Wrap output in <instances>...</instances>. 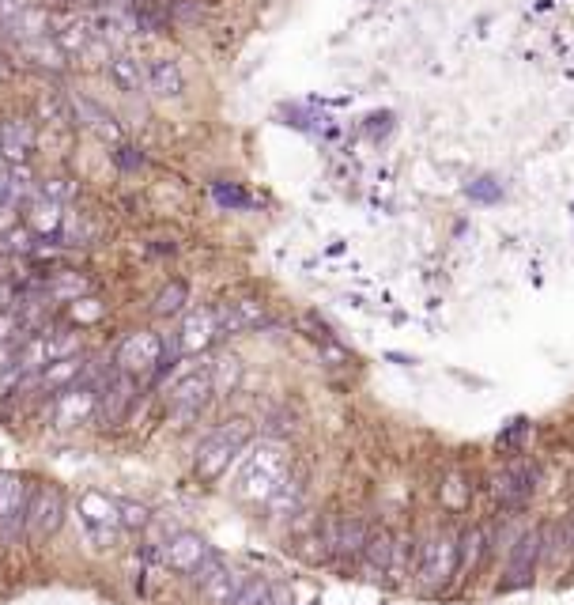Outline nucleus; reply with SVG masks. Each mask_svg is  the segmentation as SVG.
<instances>
[{"label":"nucleus","instance_id":"0eeeda50","mask_svg":"<svg viewBox=\"0 0 574 605\" xmlns=\"http://www.w3.org/2000/svg\"><path fill=\"white\" fill-rule=\"evenodd\" d=\"M34 484H27L19 473H0V537L16 541L27 534V507H31Z\"/></svg>","mask_w":574,"mask_h":605},{"label":"nucleus","instance_id":"49530a36","mask_svg":"<svg viewBox=\"0 0 574 605\" xmlns=\"http://www.w3.org/2000/svg\"><path fill=\"white\" fill-rule=\"evenodd\" d=\"M16 356H19V345H0V375L16 363Z\"/></svg>","mask_w":574,"mask_h":605},{"label":"nucleus","instance_id":"4be33fe9","mask_svg":"<svg viewBox=\"0 0 574 605\" xmlns=\"http://www.w3.org/2000/svg\"><path fill=\"white\" fill-rule=\"evenodd\" d=\"M50 31H53L50 12H46V8H31V4H27L19 16L0 23V35L8 38L12 46H23V42H34V38H46Z\"/></svg>","mask_w":574,"mask_h":605},{"label":"nucleus","instance_id":"473e14b6","mask_svg":"<svg viewBox=\"0 0 574 605\" xmlns=\"http://www.w3.org/2000/svg\"><path fill=\"white\" fill-rule=\"evenodd\" d=\"M212 371V386H216V398L235 394L238 382H242V360L238 356H220V360L208 367Z\"/></svg>","mask_w":574,"mask_h":605},{"label":"nucleus","instance_id":"6e6552de","mask_svg":"<svg viewBox=\"0 0 574 605\" xmlns=\"http://www.w3.org/2000/svg\"><path fill=\"white\" fill-rule=\"evenodd\" d=\"M533 492H537V469L529 466L525 458H514L491 477V496L507 511H522L525 503L533 500Z\"/></svg>","mask_w":574,"mask_h":605},{"label":"nucleus","instance_id":"c85d7f7f","mask_svg":"<svg viewBox=\"0 0 574 605\" xmlns=\"http://www.w3.org/2000/svg\"><path fill=\"white\" fill-rule=\"evenodd\" d=\"M53 38H57V46L68 53V57H84L91 46H95V27H91V19H76V23H68V27H61V31H53Z\"/></svg>","mask_w":574,"mask_h":605},{"label":"nucleus","instance_id":"09e8293b","mask_svg":"<svg viewBox=\"0 0 574 605\" xmlns=\"http://www.w3.org/2000/svg\"><path fill=\"white\" fill-rule=\"evenodd\" d=\"M12 76H16V72H12V61H4V57H0V84H8Z\"/></svg>","mask_w":574,"mask_h":605},{"label":"nucleus","instance_id":"72a5a7b5","mask_svg":"<svg viewBox=\"0 0 574 605\" xmlns=\"http://www.w3.org/2000/svg\"><path fill=\"white\" fill-rule=\"evenodd\" d=\"M442 507L446 511H465L469 507V477L461 469H450L442 477Z\"/></svg>","mask_w":574,"mask_h":605},{"label":"nucleus","instance_id":"f704fd0d","mask_svg":"<svg viewBox=\"0 0 574 605\" xmlns=\"http://www.w3.org/2000/svg\"><path fill=\"white\" fill-rule=\"evenodd\" d=\"M272 594V583L269 579H242V587H238V594L231 598L227 605H265Z\"/></svg>","mask_w":574,"mask_h":605},{"label":"nucleus","instance_id":"f3484780","mask_svg":"<svg viewBox=\"0 0 574 605\" xmlns=\"http://www.w3.org/2000/svg\"><path fill=\"white\" fill-rule=\"evenodd\" d=\"M65 205L61 201H50V197H42V193H34L31 201L23 205V224L31 227L38 239L46 242H57V235H61V227H65Z\"/></svg>","mask_w":574,"mask_h":605},{"label":"nucleus","instance_id":"7ed1b4c3","mask_svg":"<svg viewBox=\"0 0 574 605\" xmlns=\"http://www.w3.org/2000/svg\"><path fill=\"white\" fill-rule=\"evenodd\" d=\"M457 545H461V534L442 530V534H435L420 549L416 579H420V587L427 594H439V590H446L457 579Z\"/></svg>","mask_w":574,"mask_h":605},{"label":"nucleus","instance_id":"6ab92c4d","mask_svg":"<svg viewBox=\"0 0 574 605\" xmlns=\"http://www.w3.org/2000/svg\"><path fill=\"white\" fill-rule=\"evenodd\" d=\"M34 125L23 118H8L0 121V159L8 163V167H19V163H27L34 152Z\"/></svg>","mask_w":574,"mask_h":605},{"label":"nucleus","instance_id":"f8f14e48","mask_svg":"<svg viewBox=\"0 0 574 605\" xmlns=\"http://www.w3.org/2000/svg\"><path fill=\"white\" fill-rule=\"evenodd\" d=\"M50 416L57 428H80L91 416H99V386H87V382H76L61 394H53Z\"/></svg>","mask_w":574,"mask_h":605},{"label":"nucleus","instance_id":"f257e3e1","mask_svg":"<svg viewBox=\"0 0 574 605\" xmlns=\"http://www.w3.org/2000/svg\"><path fill=\"white\" fill-rule=\"evenodd\" d=\"M287 477H291V462H287L284 443L280 439H254L242 450V462L235 473V496L250 507H265Z\"/></svg>","mask_w":574,"mask_h":605},{"label":"nucleus","instance_id":"ea45409f","mask_svg":"<svg viewBox=\"0 0 574 605\" xmlns=\"http://www.w3.org/2000/svg\"><path fill=\"white\" fill-rule=\"evenodd\" d=\"M318 352H321V360L329 363V367H344V363H352L348 348L337 345V341H333V333H329V337H321V341H318Z\"/></svg>","mask_w":574,"mask_h":605},{"label":"nucleus","instance_id":"de8ad7c7","mask_svg":"<svg viewBox=\"0 0 574 605\" xmlns=\"http://www.w3.org/2000/svg\"><path fill=\"white\" fill-rule=\"evenodd\" d=\"M16 224V205H0V235Z\"/></svg>","mask_w":574,"mask_h":605},{"label":"nucleus","instance_id":"c756f323","mask_svg":"<svg viewBox=\"0 0 574 605\" xmlns=\"http://www.w3.org/2000/svg\"><path fill=\"white\" fill-rule=\"evenodd\" d=\"M186 303H189V284L186 280H170L152 299V318H163V322H167V318H178V314L186 311Z\"/></svg>","mask_w":574,"mask_h":605},{"label":"nucleus","instance_id":"e433bc0d","mask_svg":"<svg viewBox=\"0 0 574 605\" xmlns=\"http://www.w3.org/2000/svg\"><path fill=\"white\" fill-rule=\"evenodd\" d=\"M38 110H42V118H53L57 125H72V106H68V95H61V91L42 95Z\"/></svg>","mask_w":574,"mask_h":605},{"label":"nucleus","instance_id":"b1692460","mask_svg":"<svg viewBox=\"0 0 574 605\" xmlns=\"http://www.w3.org/2000/svg\"><path fill=\"white\" fill-rule=\"evenodd\" d=\"M16 53L31 65V69H42V72H53V76H61V72L68 69V57L61 46H57V38H34V42H23V46H16Z\"/></svg>","mask_w":574,"mask_h":605},{"label":"nucleus","instance_id":"393cba45","mask_svg":"<svg viewBox=\"0 0 574 605\" xmlns=\"http://www.w3.org/2000/svg\"><path fill=\"white\" fill-rule=\"evenodd\" d=\"M106 76H110V84L125 91V95H140L144 87H148V76H144V65H140V57L133 53H114L110 61H106Z\"/></svg>","mask_w":574,"mask_h":605},{"label":"nucleus","instance_id":"9b49d317","mask_svg":"<svg viewBox=\"0 0 574 605\" xmlns=\"http://www.w3.org/2000/svg\"><path fill=\"white\" fill-rule=\"evenodd\" d=\"M220 337H223V326H220V311H216V307H197V311H189L186 318H182L178 333H174L182 356H201V352H208Z\"/></svg>","mask_w":574,"mask_h":605},{"label":"nucleus","instance_id":"4468645a","mask_svg":"<svg viewBox=\"0 0 574 605\" xmlns=\"http://www.w3.org/2000/svg\"><path fill=\"white\" fill-rule=\"evenodd\" d=\"M367 522L359 519V515H344V519H329L321 526V545H325V553L340 556V560H348V556H363V545H367Z\"/></svg>","mask_w":574,"mask_h":605},{"label":"nucleus","instance_id":"c03bdc74","mask_svg":"<svg viewBox=\"0 0 574 605\" xmlns=\"http://www.w3.org/2000/svg\"><path fill=\"white\" fill-rule=\"evenodd\" d=\"M0 205H12V171L0 163Z\"/></svg>","mask_w":574,"mask_h":605},{"label":"nucleus","instance_id":"f03ea898","mask_svg":"<svg viewBox=\"0 0 574 605\" xmlns=\"http://www.w3.org/2000/svg\"><path fill=\"white\" fill-rule=\"evenodd\" d=\"M254 443V424L250 420H227L220 424L212 435H204L201 447H197V458H193V469L201 481H220L223 473L231 469L235 458H242V450Z\"/></svg>","mask_w":574,"mask_h":605},{"label":"nucleus","instance_id":"4c0bfd02","mask_svg":"<svg viewBox=\"0 0 574 605\" xmlns=\"http://www.w3.org/2000/svg\"><path fill=\"white\" fill-rule=\"evenodd\" d=\"M38 193L50 197V201L68 205V201L76 197V182H72V178H46V182H38Z\"/></svg>","mask_w":574,"mask_h":605},{"label":"nucleus","instance_id":"7c9ffc66","mask_svg":"<svg viewBox=\"0 0 574 605\" xmlns=\"http://www.w3.org/2000/svg\"><path fill=\"white\" fill-rule=\"evenodd\" d=\"M38 246H42V239H38L27 224H12L0 235V254H4V258H34Z\"/></svg>","mask_w":574,"mask_h":605},{"label":"nucleus","instance_id":"5701e85b","mask_svg":"<svg viewBox=\"0 0 574 605\" xmlns=\"http://www.w3.org/2000/svg\"><path fill=\"white\" fill-rule=\"evenodd\" d=\"M144 76H148V91L155 99H182V91H186V76L174 57H152L144 65Z\"/></svg>","mask_w":574,"mask_h":605},{"label":"nucleus","instance_id":"8fccbe9b","mask_svg":"<svg viewBox=\"0 0 574 605\" xmlns=\"http://www.w3.org/2000/svg\"><path fill=\"white\" fill-rule=\"evenodd\" d=\"M0 163H4V159H0Z\"/></svg>","mask_w":574,"mask_h":605},{"label":"nucleus","instance_id":"bb28decb","mask_svg":"<svg viewBox=\"0 0 574 605\" xmlns=\"http://www.w3.org/2000/svg\"><path fill=\"white\" fill-rule=\"evenodd\" d=\"M46 295L53 303H76V299L91 295V280L76 269H57L53 277H46Z\"/></svg>","mask_w":574,"mask_h":605},{"label":"nucleus","instance_id":"1a4fd4ad","mask_svg":"<svg viewBox=\"0 0 574 605\" xmlns=\"http://www.w3.org/2000/svg\"><path fill=\"white\" fill-rule=\"evenodd\" d=\"M544 560V530L541 526H529L518 534V541L510 545V560H507V579H503V590H514V587H529L533 575L541 568Z\"/></svg>","mask_w":574,"mask_h":605},{"label":"nucleus","instance_id":"a878e982","mask_svg":"<svg viewBox=\"0 0 574 605\" xmlns=\"http://www.w3.org/2000/svg\"><path fill=\"white\" fill-rule=\"evenodd\" d=\"M84 371H87L84 356L57 360V363H50L46 371H38V390H46V394H61V390H68V386H76V382L84 379Z\"/></svg>","mask_w":574,"mask_h":605},{"label":"nucleus","instance_id":"39448f33","mask_svg":"<svg viewBox=\"0 0 574 605\" xmlns=\"http://www.w3.org/2000/svg\"><path fill=\"white\" fill-rule=\"evenodd\" d=\"M76 511H80V522H84V534L91 537L95 549H110L121 534V515H118V500H110L106 492H95L87 488L84 496L76 500Z\"/></svg>","mask_w":574,"mask_h":605},{"label":"nucleus","instance_id":"a18cd8bd","mask_svg":"<svg viewBox=\"0 0 574 605\" xmlns=\"http://www.w3.org/2000/svg\"><path fill=\"white\" fill-rule=\"evenodd\" d=\"M27 8V0H0V23L4 19H12V16H19Z\"/></svg>","mask_w":574,"mask_h":605},{"label":"nucleus","instance_id":"ddd939ff","mask_svg":"<svg viewBox=\"0 0 574 605\" xmlns=\"http://www.w3.org/2000/svg\"><path fill=\"white\" fill-rule=\"evenodd\" d=\"M136 401V379L118 367H110L99 382V416L106 424H121Z\"/></svg>","mask_w":574,"mask_h":605},{"label":"nucleus","instance_id":"2eb2a0df","mask_svg":"<svg viewBox=\"0 0 574 605\" xmlns=\"http://www.w3.org/2000/svg\"><path fill=\"white\" fill-rule=\"evenodd\" d=\"M208 556H212V545L201 534H193V530H182V534H174L163 545V564L170 571H178V575H189V579L208 564Z\"/></svg>","mask_w":574,"mask_h":605},{"label":"nucleus","instance_id":"cd10ccee","mask_svg":"<svg viewBox=\"0 0 574 605\" xmlns=\"http://www.w3.org/2000/svg\"><path fill=\"white\" fill-rule=\"evenodd\" d=\"M488 545H491V537L484 534V526H469V530L461 534V545H457V575H461V579L473 575Z\"/></svg>","mask_w":574,"mask_h":605},{"label":"nucleus","instance_id":"423d86ee","mask_svg":"<svg viewBox=\"0 0 574 605\" xmlns=\"http://www.w3.org/2000/svg\"><path fill=\"white\" fill-rule=\"evenodd\" d=\"M167 356V341L152 333V329H136L118 345V356H114V367L133 375V379H144V375H155L159 363Z\"/></svg>","mask_w":574,"mask_h":605},{"label":"nucleus","instance_id":"412c9836","mask_svg":"<svg viewBox=\"0 0 574 605\" xmlns=\"http://www.w3.org/2000/svg\"><path fill=\"white\" fill-rule=\"evenodd\" d=\"M216 311H220L223 333H254V329L269 326V311H265L261 299H235V303H223Z\"/></svg>","mask_w":574,"mask_h":605},{"label":"nucleus","instance_id":"a211bd4d","mask_svg":"<svg viewBox=\"0 0 574 605\" xmlns=\"http://www.w3.org/2000/svg\"><path fill=\"white\" fill-rule=\"evenodd\" d=\"M68 106H72V121H76V125L91 129V133H95V137H102V140H114V144H121L118 118H114L110 110H102L95 99H87V95H68Z\"/></svg>","mask_w":574,"mask_h":605},{"label":"nucleus","instance_id":"a19ab883","mask_svg":"<svg viewBox=\"0 0 574 605\" xmlns=\"http://www.w3.org/2000/svg\"><path fill=\"white\" fill-rule=\"evenodd\" d=\"M212 197H216L223 208H250V205H254V201H250V193L238 190V186H216V190H212Z\"/></svg>","mask_w":574,"mask_h":605},{"label":"nucleus","instance_id":"20e7f679","mask_svg":"<svg viewBox=\"0 0 574 605\" xmlns=\"http://www.w3.org/2000/svg\"><path fill=\"white\" fill-rule=\"evenodd\" d=\"M216 398V386H212V371L208 367H197V371H186L178 382L167 386V409L178 424H189L212 405Z\"/></svg>","mask_w":574,"mask_h":605},{"label":"nucleus","instance_id":"9d476101","mask_svg":"<svg viewBox=\"0 0 574 605\" xmlns=\"http://www.w3.org/2000/svg\"><path fill=\"white\" fill-rule=\"evenodd\" d=\"M65 522V492L57 484H34L31 507H27V537L46 541Z\"/></svg>","mask_w":574,"mask_h":605},{"label":"nucleus","instance_id":"dca6fc26","mask_svg":"<svg viewBox=\"0 0 574 605\" xmlns=\"http://www.w3.org/2000/svg\"><path fill=\"white\" fill-rule=\"evenodd\" d=\"M193 583L201 587V594L212 605H227L238 594V587H242V575H238V571H231L220 560V556L212 553V556H208V564H204V568L193 575Z\"/></svg>","mask_w":574,"mask_h":605},{"label":"nucleus","instance_id":"37998d69","mask_svg":"<svg viewBox=\"0 0 574 605\" xmlns=\"http://www.w3.org/2000/svg\"><path fill=\"white\" fill-rule=\"evenodd\" d=\"M16 299H19L16 284H8V280H0V314H4V311H16Z\"/></svg>","mask_w":574,"mask_h":605},{"label":"nucleus","instance_id":"c9c22d12","mask_svg":"<svg viewBox=\"0 0 574 605\" xmlns=\"http://www.w3.org/2000/svg\"><path fill=\"white\" fill-rule=\"evenodd\" d=\"M118 515H121V530H129V534H140V530L152 522V511L136 500H118Z\"/></svg>","mask_w":574,"mask_h":605},{"label":"nucleus","instance_id":"aec40b11","mask_svg":"<svg viewBox=\"0 0 574 605\" xmlns=\"http://www.w3.org/2000/svg\"><path fill=\"white\" fill-rule=\"evenodd\" d=\"M397 564V534L393 530H371L367 545H363V575L367 579H382Z\"/></svg>","mask_w":574,"mask_h":605},{"label":"nucleus","instance_id":"58836bf2","mask_svg":"<svg viewBox=\"0 0 574 605\" xmlns=\"http://www.w3.org/2000/svg\"><path fill=\"white\" fill-rule=\"evenodd\" d=\"M68 311H72V322H80V326H91V322H99V318H102V303L95 299V295H84V299L68 303Z\"/></svg>","mask_w":574,"mask_h":605},{"label":"nucleus","instance_id":"2f4dec72","mask_svg":"<svg viewBox=\"0 0 574 605\" xmlns=\"http://www.w3.org/2000/svg\"><path fill=\"white\" fill-rule=\"evenodd\" d=\"M303 484L295 481V477H287L284 484H280V492L272 496L265 507H269L276 519H295V515H303Z\"/></svg>","mask_w":574,"mask_h":605},{"label":"nucleus","instance_id":"79ce46f5","mask_svg":"<svg viewBox=\"0 0 574 605\" xmlns=\"http://www.w3.org/2000/svg\"><path fill=\"white\" fill-rule=\"evenodd\" d=\"M114 163L125 167V171H136V167L144 163V156H140L136 148H129V144H118V148H114Z\"/></svg>","mask_w":574,"mask_h":605}]
</instances>
